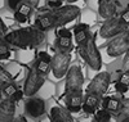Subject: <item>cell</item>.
<instances>
[{
    "label": "cell",
    "mask_w": 129,
    "mask_h": 122,
    "mask_svg": "<svg viewBox=\"0 0 129 122\" xmlns=\"http://www.w3.org/2000/svg\"><path fill=\"white\" fill-rule=\"evenodd\" d=\"M80 16V9L76 5L67 4L59 8H54L48 13L39 14L35 19V26L41 31H50L53 28H58L64 25L75 21Z\"/></svg>",
    "instance_id": "obj_1"
},
{
    "label": "cell",
    "mask_w": 129,
    "mask_h": 122,
    "mask_svg": "<svg viewBox=\"0 0 129 122\" xmlns=\"http://www.w3.org/2000/svg\"><path fill=\"white\" fill-rule=\"evenodd\" d=\"M5 40L9 45H13L18 49H36L43 45L45 40V34L36 26H30L8 32Z\"/></svg>",
    "instance_id": "obj_2"
},
{
    "label": "cell",
    "mask_w": 129,
    "mask_h": 122,
    "mask_svg": "<svg viewBox=\"0 0 129 122\" xmlns=\"http://www.w3.org/2000/svg\"><path fill=\"white\" fill-rule=\"evenodd\" d=\"M78 51L80 57L84 59L93 71H100L102 68V57L94 41V36L92 35L85 42L78 45Z\"/></svg>",
    "instance_id": "obj_3"
},
{
    "label": "cell",
    "mask_w": 129,
    "mask_h": 122,
    "mask_svg": "<svg viewBox=\"0 0 129 122\" xmlns=\"http://www.w3.org/2000/svg\"><path fill=\"white\" fill-rule=\"evenodd\" d=\"M83 85H84V75L80 66L74 64L66 73V82H64V94H83Z\"/></svg>",
    "instance_id": "obj_4"
},
{
    "label": "cell",
    "mask_w": 129,
    "mask_h": 122,
    "mask_svg": "<svg viewBox=\"0 0 129 122\" xmlns=\"http://www.w3.org/2000/svg\"><path fill=\"white\" fill-rule=\"evenodd\" d=\"M129 26L120 18V17H112L109 19H105L100 28V36L106 40H111L112 37L123 34V32L128 31Z\"/></svg>",
    "instance_id": "obj_5"
},
{
    "label": "cell",
    "mask_w": 129,
    "mask_h": 122,
    "mask_svg": "<svg viewBox=\"0 0 129 122\" xmlns=\"http://www.w3.org/2000/svg\"><path fill=\"white\" fill-rule=\"evenodd\" d=\"M111 73L109 72H100L98 75H95L93 77V80L88 85L87 94L94 95L95 98H98L100 100H102V98L105 96L107 89H109L111 84Z\"/></svg>",
    "instance_id": "obj_6"
},
{
    "label": "cell",
    "mask_w": 129,
    "mask_h": 122,
    "mask_svg": "<svg viewBox=\"0 0 129 122\" xmlns=\"http://www.w3.org/2000/svg\"><path fill=\"white\" fill-rule=\"evenodd\" d=\"M45 82V75L40 73L35 66L28 70L26 81L23 84V93L26 96H35L36 93L41 89V86Z\"/></svg>",
    "instance_id": "obj_7"
},
{
    "label": "cell",
    "mask_w": 129,
    "mask_h": 122,
    "mask_svg": "<svg viewBox=\"0 0 129 122\" xmlns=\"http://www.w3.org/2000/svg\"><path fill=\"white\" fill-rule=\"evenodd\" d=\"M129 51V34L128 31L112 37L106 45V53L109 57H120Z\"/></svg>",
    "instance_id": "obj_8"
},
{
    "label": "cell",
    "mask_w": 129,
    "mask_h": 122,
    "mask_svg": "<svg viewBox=\"0 0 129 122\" xmlns=\"http://www.w3.org/2000/svg\"><path fill=\"white\" fill-rule=\"evenodd\" d=\"M71 62V54L67 51H57L52 57V72L56 79H62L66 76Z\"/></svg>",
    "instance_id": "obj_9"
},
{
    "label": "cell",
    "mask_w": 129,
    "mask_h": 122,
    "mask_svg": "<svg viewBox=\"0 0 129 122\" xmlns=\"http://www.w3.org/2000/svg\"><path fill=\"white\" fill-rule=\"evenodd\" d=\"M26 114L32 118H39L45 113V102L44 99L38 96H28L25 103Z\"/></svg>",
    "instance_id": "obj_10"
},
{
    "label": "cell",
    "mask_w": 129,
    "mask_h": 122,
    "mask_svg": "<svg viewBox=\"0 0 129 122\" xmlns=\"http://www.w3.org/2000/svg\"><path fill=\"white\" fill-rule=\"evenodd\" d=\"M16 117V103L10 98L0 100V122H12Z\"/></svg>",
    "instance_id": "obj_11"
},
{
    "label": "cell",
    "mask_w": 129,
    "mask_h": 122,
    "mask_svg": "<svg viewBox=\"0 0 129 122\" xmlns=\"http://www.w3.org/2000/svg\"><path fill=\"white\" fill-rule=\"evenodd\" d=\"M49 117L52 122H79L74 118L71 112L63 107H53L49 112Z\"/></svg>",
    "instance_id": "obj_12"
},
{
    "label": "cell",
    "mask_w": 129,
    "mask_h": 122,
    "mask_svg": "<svg viewBox=\"0 0 129 122\" xmlns=\"http://www.w3.org/2000/svg\"><path fill=\"white\" fill-rule=\"evenodd\" d=\"M98 13L103 19L116 17L117 3H115L114 0H98Z\"/></svg>",
    "instance_id": "obj_13"
},
{
    "label": "cell",
    "mask_w": 129,
    "mask_h": 122,
    "mask_svg": "<svg viewBox=\"0 0 129 122\" xmlns=\"http://www.w3.org/2000/svg\"><path fill=\"white\" fill-rule=\"evenodd\" d=\"M123 105V99L116 96H103L102 98V108L109 110L110 113H119Z\"/></svg>",
    "instance_id": "obj_14"
},
{
    "label": "cell",
    "mask_w": 129,
    "mask_h": 122,
    "mask_svg": "<svg viewBox=\"0 0 129 122\" xmlns=\"http://www.w3.org/2000/svg\"><path fill=\"white\" fill-rule=\"evenodd\" d=\"M83 102L84 96L83 94H72V95H66V108L71 113H76L83 109Z\"/></svg>",
    "instance_id": "obj_15"
},
{
    "label": "cell",
    "mask_w": 129,
    "mask_h": 122,
    "mask_svg": "<svg viewBox=\"0 0 129 122\" xmlns=\"http://www.w3.org/2000/svg\"><path fill=\"white\" fill-rule=\"evenodd\" d=\"M32 9H34V7L30 5L28 3L23 2L22 4H21L17 10L14 12V19L16 22H18V23H25V22L28 21L31 13H32Z\"/></svg>",
    "instance_id": "obj_16"
},
{
    "label": "cell",
    "mask_w": 129,
    "mask_h": 122,
    "mask_svg": "<svg viewBox=\"0 0 129 122\" xmlns=\"http://www.w3.org/2000/svg\"><path fill=\"white\" fill-rule=\"evenodd\" d=\"M100 99L95 98L94 95H90V94H85L84 96V102H83V110L88 114H94V112L98 108V104H100Z\"/></svg>",
    "instance_id": "obj_17"
},
{
    "label": "cell",
    "mask_w": 129,
    "mask_h": 122,
    "mask_svg": "<svg viewBox=\"0 0 129 122\" xmlns=\"http://www.w3.org/2000/svg\"><path fill=\"white\" fill-rule=\"evenodd\" d=\"M54 48L58 51H67L72 50V39L71 37H57L54 40Z\"/></svg>",
    "instance_id": "obj_18"
},
{
    "label": "cell",
    "mask_w": 129,
    "mask_h": 122,
    "mask_svg": "<svg viewBox=\"0 0 129 122\" xmlns=\"http://www.w3.org/2000/svg\"><path fill=\"white\" fill-rule=\"evenodd\" d=\"M92 122H111V114H110L109 110H106L105 108L97 109L93 114Z\"/></svg>",
    "instance_id": "obj_19"
},
{
    "label": "cell",
    "mask_w": 129,
    "mask_h": 122,
    "mask_svg": "<svg viewBox=\"0 0 129 122\" xmlns=\"http://www.w3.org/2000/svg\"><path fill=\"white\" fill-rule=\"evenodd\" d=\"M34 66L36 67V70H38L40 73L45 75V76L49 73V71H52V64H50L49 62H44V60L39 59L38 57H36V59H35V62H34Z\"/></svg>",
    "instance_id": "obj_20"
},
{
    "label": "cell",
    "mask_w": 129,
    "mask_h": 122,
    "mask_svg": "<svg viewBox=\"0 0 129 122\" xmlns=\"http://www.w3.org/2000/svg\"><path fill=\"white\" fill-rule=\"evenodd\" d=\"M90 36H92V32L89 31V28L88 30H83V31H78V32H74V40H75V42H76L78 45L85 42Z\"/></svg>",
    "instance_id": "obj_21"
},
{
    "label": "cell",
    "mask_w": 129,
    "mask_h": 122,
    "mask_svg": "<svg viewBox=\"0 0 129 122\" xmlns=\"http://www.w3.org/2000/svg\"><path fill=\"white\" fill-rule=\"evenodd\" d=\"M17 90H18V87H17V85H16L14 81L7 84L4 87L0 89V91H2V94H3V98H12V95H13Z\"/></svg>",
    "instance_id": "obj_22"
},
{
    "label": "cell",
    "mask_w": 129,
    "mask_h": 122,
    "mask_svg": "<svg viewBox=\"0 0 129 122\" xmlns=\"http://www.w3.org/2000/svg\"><path fill=\"white\" fill-rule=\"evenodd\" d=\"M12 81H14L13 80V76L10 75L5 68H3L2 66H0V89L4 87L7 84L12 82Z\"/></svg>",
    "instance_id": "obj_23"
},
{
    "label": "cell",
    "mask_w": 129,
    "mask_h": 122,
    "mask_svg": "<svg viewBox=\"0 0 129 122\" xmlns=\"http://www.w3.org/2000/svg\"><path fill=\"white\" fill-rule=\"evenodd\" d=\"M10 48L9 44L7 41H2L0 42V60H5L10 57Z\"/></svg>",
    "instance_id": "obj_24"
},
{
    "label": "cell",
    "mask_w": 129,
    "mask_h": 122,
    "mask_svg": "<svg viewBox=\"0 0 129 122\" xmlns=\"http://www.w3.org/2000/svg\"><path fill=\"white\" fill-rule=\"evenodd\" d=\"M72 34L74 32H71L69 28H66L64 26L56 28V36L57 37H71L72 39Z\"/></svg>",
    "instance_id": "obj_25"
},
{
    "label": "cell",
    "mask_w": 129,
    "mask_h": 122,
    "mask_svg": "<svg viewBox=\"0 0 129 122\" xmlns=\"http://www.w3.org/2000/svg\"><path fill=\"white\" fill-rule=\"evenodd\" d=\"M117 117H129V98L123 99V105L120 112L117 113Z\"/></svg>",
    "instance_id": "obj_26"
},
{
    "label": "cell",
    "mask_w": 129,
    "mask_h": 122,
    "mask_svg": "<svg viewBox=\"0 0 129 122\" xmlns=\"http://www.w3.org/2000/svg\"><path fill=\"white\" fill-rule=\"evenodd\" d=\"M23 3V0H5V4L8 7L9 10H12V12H16L17 8Z\"/></svg>",
    "instance_id": "obj_27"
},
{
    "label": "cell",
    "mask_w": 129,
    "mask_h": 122,
    "mask_svg": "<svg viewBox=\"0 0 129 122\" xmlns=\"http://www.w3.org/2000/svg\"><path fill=\"white\" fill-rule=\"evenodd\" d=\"M115 90L119 93V94H125L129 90V86L125 85V84H123V82H120V81H116L115 82Z\"/></svg>",
    "instance_id": "obj_28"
},
{
    "label": "cell",
    "mask_w": 129,
    "mask_h": 122,
    "mask_svg": "<svg viewBox=\"0 0 129 122\" xmlns=\"http://www.w3.org/2000/svg\"><path fill=\"white\" fill-rule=\"evenodd\" d=\"M7 34H8V32H7V26L3 22V19L0 18V42H2V41H7L5 40Z\"/></svg>",
    "instance_id": "obj_29"
},
{
    "label": "cell",
    "mask_w": 129,
    "mask_h": 122,
    "mask_svg": "<svg viewBox=\"0 0 129 122\" xmlns=\"http://www.w3.org/2000/svg\"><path fill=\"white\" fill-rule=\"evenodd\" d=\"M38 58L41 59V60H44V62H49L52 63V55L47 51H39L38 53Z\"/></svg>",
    "instance_id": "obj_30"
},
{
    "label": "cell",
    "mask_w": 129,
    "mask_h": 122,
    "mask_svg": "<svg viewBox=\"0 0 129 122\" xmlns=\"http://www.w3.org/2000/svg\"><path fill=\"white\" fill-rule=\"evenodd\" d=\"M25 96V93H23V90H19V89H18V90L12 95V98H10V99H12V100L14 102V103H18L19 100H22V98Z\"/></svg>",
    "instance_id": "obj_31"
},
{
    "label": "cell",
    "mask_w": 129,
    "mask_h": 122,
    "mask_svg": "<svg viewBox=\"0 0 129 122\" xmlns=\"http://www.w3.org/2000/svg\"><path fill=\"white\" fill-rule=\"evenodd\" d=\"M117 81H120V82H123V84L129 86V72L121 71L120 75H119V80H117Z\"/></svg>",
    "instance_id": "obj_32"
},
{
    "label": "cell",
    "mask_w": 129,
    "mask_h": 122,
    "mask_svg": "<svg viewBox=\"0 0 129 122\" xmlns=\"http://www.w3.org/2000/svg\"><path fill=\"white\" fill-rule=\"evenodd\" d=\"M64 0H47V4L52 8V9H54V8H59L62 7Z\"/></svg>",
    "instance_id": "obj_33"
},
{
    "label": "cell",
    "mask_w": 129,
    "mask_h": 122,
    "mask_svg": "<svg viewBox=\"0 0 129 122\" xmlns=\"http://www.w3.org/2000/svg\"><path fill=\"white\" fill-rule=\"evenodd\" d=\"M89 28V25L85 23V22H81V23H78L76 26L74 27L72 32H78V31H83V30H88Z\"/></svg>",
    "instance_id": "obj_34"
},
{
    "label": "cell",
    "mask_w": 129,
    "mask_h": 122,
    "mask_svg": "<svg viewBox=\"0 0 129 122\" xmlns=\"http://www.w3.org/2000/svg\"><path fill=\"white\" fill-rule=\"evenodd\" d=\"M120 18L125 22V23L129 26V7L126 8V9H124L123 12H121V14H120Z\"/></svg>",
    "instance_id": "obj_35"
},
{
    "label": "cell",
    "mask_w": 129,
    "mask_h": 122,
    "mask_svg": "<svg viewBox=\"0 0 129 122\" xmlns=\"http://www.w3.org/2000/svg\"><path fill=\"white\" fill-rule=\"evenodd\" d=\"M123 71L125 72H129V51L125 53V57H124V60H123Z\"/></svg>",
    "instance_id": "obj_36"
},
{
    "label": "cell",
    "mask_w": 129,
    "mask_h": 122,
    "mask_svg": "<svg viewBox=\"0 0 129 122\" xmlns=\"http://www.w3.org/2000/svg\"><path fill=\"white\" fill-rule=\"evenodd\" d=\"M12 122H27V119L25 116H17V117H14V119Z\"/></svg>",
    "instance_id": "obj_37"
},
{
    "label": "cell",
    "mask_w": 129,
    "mask_h": 122,
    "mask_svg": "<svg viewBox=\"0 0 129 122\" xmlns=\"http://www.w3.org/2000/svg\"><path fill=\"white\" fill-rule=\"evenodd\" d=\"M23 2H26V3H28L30 5H32V7H38V4H39V2L40 0H23Z\"/></svg>",
    "instance_id": "obj_38"
},
{
    "label": "cell",
    "mask_w": 129,
    "mask_h": 122,
    "mask_svg": "<svg viewBox=\"0 0 129 122\" xmlns=\"http://www.w3.org/2000/svg\"><path fill=\"white\" fill-rule=\"evenodd\" d=\"M116 122H129V117H117Z\"/></svg>",
    "instance_id": "obj_39"
},
{
    "label": "cell",
    "mask_w": 129,
    "mask_h": 122,
    "mask_svg": "<svg viewBox=\"0 0 129 122\" xmlns=\"http://www.w3.org/2000/svg\"><path fill=\"white\" fill-rule=\"evenodd\" d=\"M64 2H67L69 4H72V3H75V2H78V0H64Z\"/></svg>",
    "instance_id": "obj_40"
},
{
    "label": "cell",
    "mask_w": 129,
    "mask_h": 122,
    "mask_svg": "<svg viewBox=\"0 0 129 122\" xmlns=\"http://www.w3.org/2000/svg\"><path fill=\"white\" fill-rule=\"evenodd\" d=\"M128 34H129V30H128Z\"/></svg>",
    "instance_id": "obj_41"
}]
</instances>
